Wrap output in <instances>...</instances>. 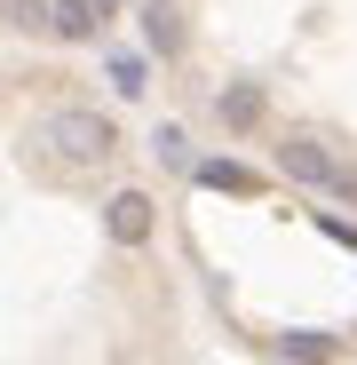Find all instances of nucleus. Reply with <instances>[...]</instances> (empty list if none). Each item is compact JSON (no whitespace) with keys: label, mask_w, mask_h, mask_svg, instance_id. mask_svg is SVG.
I'll list each match as a JSON object with an SVG mask.
<instances>
[{"label":"nucleus","mask_w":357,"mask_h":365,"mask_svg":"<svg viewBox=\"0 0 357 365\" xmlns=\"http://www.w3.org/2000/svg\"><path fill=\"white\" fill-rule=\"evenodd\" d=\"M48 24L64 32V40H95V32H103V16H95V0H56V9H48Z\"/></svg>","instance_id":"obj_3"},{"label":"nucleus","mask_w":357,"mask_h":365,"mask_svg":"<svg viewBox=\"0 0 357 365\" xmlns=\"http://www.w3.org/2000/svg\"><path fill=\"white\" fill-rule=\"evenodd\" d=\"M214 119L230 135H254L262 128V88H214Z\"/></svg>","instance_id":"obj_2"},{"label":"nucleus","mask_w":357,"mask_h":365,"mask_svg":"<svg viewBox=\"0 0 357 365\" xmlns=\"http://www.w3.org/2000/svg\"><path fill=\"white\" fill-rule=\"evenodd\" d=\"M95 16H111V0H95Z\"/></svg>","instance_id":"obj_5"},{"label":"nucleus","mask_w":357,"mask_h":365,"mask_svg":"<svg viewBox=\"0 0 357 365\" xmlns=\"http://www.w3.org/2000/svg\"><path fill=\"white\" fill-rule=\"evenodd\" d=\"M143 40H151V56H183V0H143Z\"/></svg>","instance_id":"obj_1"},{"label":"nucleus","mask_w":357,"mask_h":365,"mask_svg":"<svg viewBox=\"0 0 357 365\" xmlns=\"http://www.w3.org/2000/svg\"><path fill=\"white\" fill-rule=\"evenodd\" d=\"M0 16H16L24 32H40L48 24V0H0Z\"/></svg>","instance_id":"obj_4"}]
</instances>
